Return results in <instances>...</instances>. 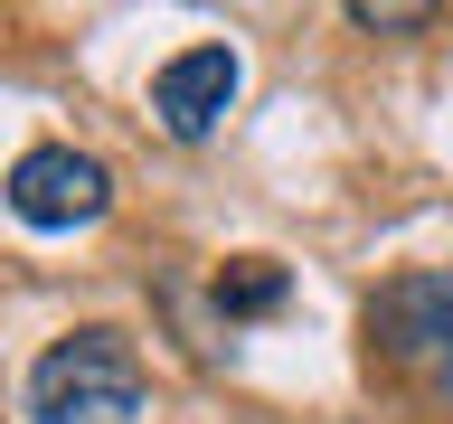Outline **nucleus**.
Wrapping results in <instances>:
<instances>
[{"mask_svg": "<svg viewBox=\"0 0 453 424\" xmlns=\"http://www.w3.org/2000/svg\"><path fill=\"white\" fill-rule=\"evenodd\" d=\"M368 339H378V359H388L406 387L453 405V274H434V264L388 274L368 292Z\"/></svg>", "mask_w": 453, "mask_h": 424, "instance_id": "2", "label": "nucleus"}, {"mask_svg": "<svg viewBox=\"0 0 453 424\" xmlns=\"http://www.w3.org/2000/svg\"><path fill=\"white\" fill-rule=\"evenodd\" d=\"M208 302H218V321H274V311L293 302V264H274V254H226L218 283H208Z\"/></svg>", "mask_w": 453, "mask_h": 424, "instance_id": "5", "label": "nucleus"}, {"mask_svg": "<svg viewBox=\"0 0 453 424\" xmlns=\"http://www.w3.org/2000/svg\"><path fill=\"white\" fill-rule=\"evenodd\" d=\"M349 19H359V28H425L434 10H406V0H349Z\"/></svg>", "mask_w": 453, "mask_h": 424, "instance_id": "6", "label": "nucleus"}, {"mask_svg": "<svg viewBox=\"0 0 453 424\" xmlns=\"http://www.w3.org/2000/svg\"><path fill=\"white\" fill-rule=\"evenodd\" d=\"M142 377L123 330H66L28 359V424H142Z\"/></svg>", "mask_w": 453, "mask_h": 424, "instance_id": "1", "label": "nucleus"}, {"mask_svg": "<svg viewBox=\"0 0 453 424\" xmlns=\"http://www.w3.org/2000/svg\"><path fill=\"white\" fill-rule=\"evenodd\" d=\"M236 95H246V57L226 48V38H198V48L151 66V123L170 141H208L236 113Z\"/></svg>", "mask_w": 453, "mask_h": 424, "instance_id": "4", "label": "nucleus"}, {"mask_svg": "<svg viewBox=\"0 0 453 424\" xmlns=\"http://www.w3.org/2000/svg\"><path fill=\"white\" fill-rule=\"evenodd\" d=\"M0 198H10V217L28 236H76V226H95L113 208V170L95 151H76V141H38V151L10 161Z\"/></svg>", "mask_w": 453, "mask_h": 424, "instance_id": "3", "label": "nucleus"}]
</instances>
